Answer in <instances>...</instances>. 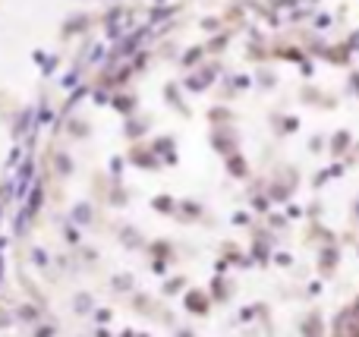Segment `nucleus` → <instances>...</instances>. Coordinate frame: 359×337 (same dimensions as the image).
Here are the masks:
<instances>
[]
</instances>
